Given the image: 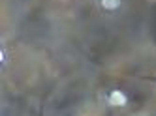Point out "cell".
Listing matches in <instances>:
<instances>
[{"label": "cell", "mask_w": 156, "mask_h": 116, "mask_svg": "<svg viewBox=\"0 0 156 116\" xmlns=\"http://www.w3.org/2000/svg\"><path fill=\"white\" fill-rule=\"evenodd\" d=\"M119 6H120V0H102L104 9H117Z\"/></svg>", "instance_id": "obj_2"}, {"label": "cell", "mask_w": 156, "mask_h": 116, "mask_svg": "<svg viewBox=\"0 0 156 116\" xmlns=\"http://www.w3.org/2000/svg\"><path fill=\"white\" fill-rule=\"evenodd\" d=\"M126 96H124V92H120V90H113L109 94V103L113 107H124L126 105Z\"/></svg>", "instance_id": "obj_1"}]
</instances>
